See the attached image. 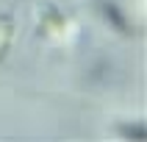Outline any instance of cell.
Segmentation results:
<instances>
[{
  "mask_svg": "<svg viewBox=\"0 0 147 142\" xmlns=\"http://www.w3.org/2000/svg\"><path fill=\"white\" fill-rule=\"evenodd\" d=\"M100 11L108 17V22L114 25L117 31H128V22L122 20V11H119V6L117 3H108V0H100Z\"/></svg>",
  "mask_w": 147,
  "mask_h": 142,
  "instance_id": "3957f363",
  "label": "cell"
},
{
  "mask_svg": "<svg viewBox=\"0 0 147 142\" xmlns=\"http://www.w3.org/2000/svg\"><path fill=\"white\" fill-rule=\"evenodd\" d=\"M39 28H42V36H45V39H58V36L67 33L69 22L61 17L58 8H47V11L42 14V25H39Z\"/></svg>",
  "mask_w": 147,
  "mask_h": 142,
  "instance_id": "6da1fadb",
  "label": "cell"
},
{
  "mask_svg": "<svg viewBox=\"0 0 147 142\" xmlns=\"http://www.w3.org/2000/svg\"><path fill=\"white\" fill-rule=\"evenodd\" d=\"M11 42H14V20L11 14H0V61L8 56Z\"/></svg>",
  "mask_w": 147,
  "mask_h": 142,
  "instance_id": "7a4b0ae2",
  "label": "cell"
},
{
  "mask_svg": "<svg viewBox=\"0 0 147 142\" xmlns=\"http://www.w3.org/2000/svg\"><path fill=\"white\" fill-rule=\"evenodd\" d=\"M119 134L122 137H128V139H144V125H122L119 128Z\"/></svg>",
  "mask_w": 147,
  "mask_h": 142,
  "instance_id": "277c9868",
  "label": "cell"
}]
</instances>
